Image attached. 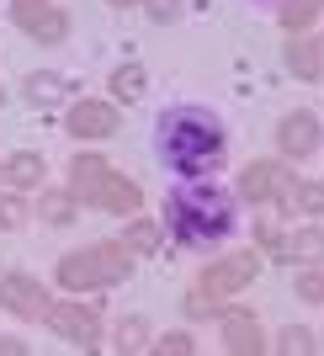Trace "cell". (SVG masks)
Here are the masks:
<instances>
[{
    "instance_id": "cell-1",
    "label": "cell",
    "mask_w": 324,
    "mask_h": 356,
    "mask_svg": "<svg viewBox=\"0 0 324 356\" xmlns=\"http://www.w3.org/2000/svg\"><path fill=\"white\" fill-rule=\"evenodd\" d=\"M165 223H170V234H176L181 245H213V239H223L234 229V202H229V192H218L213 181H192V186L170 192Z\"/></svg>"
},
{
    "instance_id": "cell-2",
    "label": "cell",
    "mask_w": 324,
    "mask_h": 356,
    "mask_svg": "<svg viewBox=\"0 0 324 356\" xmlns=\"http://www.w3.org/2000/svg\"><path fill=\"white\" fill-rule=\"evenodd\" d=\"M160 149H165V160L176 165V170L197 176L202 165L218 160L223 128H218L213 112H202V106H176V112H165V118H160Z\"/></svg>"
},
{
    "instance_id": "cell-3",
    "label": "cell",
    "mask_w": 324,
    "mask_h": 356,
    "mask_svg": "<svg viewBox=\"0 0 324 356\" xmlns=\"http://www.w3.org/2000/svg\"><path fill=\"white\" fill-rule=\"evenodd\" d=\"M70 192L80 197V202L106 208V213H138L144 208V192H138L133 181H122L102 154H74L70 160Z\"/></svg>"
},
{
    "instance_id": "cell-4",
    "label": "cell",
    "mask_w": 324,
    "mask_h": 356,
    "mask_svg": "<svg viewBox=\"0 0 324 356\" xmlns=\"http://www.w3.org/2000/svg\"><path fill=\"white\" fill-rule=\"evenodd\" d=\"M133 277V250L128 245H90V250H74L59 261V287L70 293H90V287H118Z\"/></svg>"
},
{
    "instance_id": "cell-5",
    "label": "cell",
    "mask_w": 324,
    "mask_h": 356,
    "mask_svg": "<svg viewBox=\"0 0 324 356\" xmlns=\"http://www.w3.org/2000/svg\"><path fill=\"white\" fill-rule=\"evenodd\" d=\"M48 330L59 335V341H70L74 351H96V341H102V319H96V309H80V303H48Z\"/></svg>"
},
{
    "instance_id": "cell-6",
    "label": "cell",
    "mask_w": 324,
    "mask_h": 356,
    "mask_svg": "<svg viewBox=\"0 0 324 356\" xmlns=\"http://www.w3.org/2000/svg\"><path fill=\"white\" fill-rule=\"evenodd\" d=\"M255 271H261L255 255H229V261H218V266H207L202 277H197V293H207L213 303H223V298H234L239 287H250Z\"/></svg>"
},
{
    "instance_id": "cell-7",
    "label": "cell",
    "mask_w": 324,
    "mask_h": 356,
    "mask_svg": "<svg viewBox=\"0 0 324 356\" xmlns=\"http://www.w3.org/2000/svg\"><path fill=\"white\" fill-rule=\"evenodd\" d=\"M239 197H250V202H271V197H282L287 186H293V176L282 170L277 160H250L245 170H239Z\"/></svg>"
},
{
    "instance_id": "cell-8",
    "label": "cell",
    "mask_w": 324,
    "mask_h": 356,
    "mask_svg": "<svg viewBox=\"0 0 324 356\" xmlns=\"http://www.w3.org/2000/svg\"><path fill=\"white\" fill-rule=\"evenodd\" d=\"M0 309L16 319H43L48 314V293L32 277H0Z\"/></svg>"
},
{
    "instance_id": "cell-9",
    "label": "cell",
    "mask_w": 324,
    "mask_h": 356,
    "mask_svg": "<svg viewBox=\"0 0 324 356\" xmlns=\"http://www.w3.org/2000/svg\"><path fill=\"white\" fill-rule=\"evenodd\" d=\"M64 128H70L74 138H112L118 134V112H112L106 102H74Z\"/></svg>"
},
{
    "instance_id": "cell-10",
    "label": "cell",
    "mask_w": 324,
    "mask_h": 356,
    "mask_svg": "<svg viewBox=\"0 0 324 356\" xmlns=\"http://www.w3.org/2000/svg\"><path fill=\"white\" fill-rule=\"evenodd\" d=\"M277 144H282V154H293V160H309L314 149H319V118H314V112H293V118H282Z\"/></svg>"
},
{
    "instance_id": "cell-11",
    "label": "cell",
    "mask_w": 324,
    "mask_h": 356,
    "mask_svg": "<svg viewBox=\"0 0 324 356\" xmlns=\"http://www.w3.org/2000/svg\"><path fill=\"white\" fill-rule=\"evenodd\" d=\"M277 261H298V266H319L324 261V229L309 223V229H293V234L277 245Z\"/></svg>"
},
{
    "instance_id": "cell-12",
    "label": "cell",
    "mask_w": 324,
    "mask_h": 356,
    "mask_svg": "<svg viewBox=\"0 0 324 356\" xmlns=\"http://www.w3.org/2000/svg\"><path fill=\"white\" fill-rule=\"evenodd\" d=\"M223 346L234 356H255L261 351V325H255V314H245V309H229L223 314Z\"/></svg>"
},
{
    "instance_id": "cell-13",
    "label": "cell",
    "mask_w": 324,
    "mask_h": 356,
    "mask_svg": "<svg viewBox=\"0 0 324 356\" xmlns=\"http://www.w3.org/2000/svg\"><path fill=\"white\" fill-rule=\"evenodd\" d=\"M287 70L298 80H319L324 74V38H293L287 43Z\"/></svg>"
},
{
    "instance_id": "cell-14",
    "label": "cell",
    "mask_w": 324,
    "mask_h": 356,
    "mask_svg": "<svg viewBox=\"0 0 324 356\" xmlns=\"http://www.w3.org/2000/svg\"><path fill=\"white\" fill-rule=\"evenodd\" d=\"M144 90H149V74H144V64H118V70H112V96H118L122 106L144 102Z\"/></svg>"
},
{
    "instance_id": "cell-15",
    "label": "cell",
    "mask_w": 324,
    "mask_h": 356,
    "mask_svg": "<svg viewBox=\"0 0 324 356\" xmlns=\"http://www.w3.org/2000/svg\"><path fill=\"white\" fill-rule=\"evenodd\" d=\"M277 202L287 213H314V218H319V213H324V186H319V181H293Z\"/></svg>"
},
{
    "instance_id": "cell-16",
    "label": "cell",
    "mask_w": 324,
    "mask_h": 356,
    "mask_svg": "<svg viewBox=\"0 0 324 356\" xmlns=\"http://www.w3.org/2000/svg\"><path fill=\"white\" fill-rule=\"evenodd\" d=\"M70 96V86H64V74H27V102L32 106H54V102H64Z\"/></svg>"
},
{
    "instance_id": "cell-17",
    "label": "cell",
    "mask_w": 324,
    "mask_h": 356,
    "mask_svg": "<svg viewBox=\"0 0 324 356\" xmlns=\"http://www.w3.org/2000/svg\"><path fill=\"white\" fill-rule=\"evenodd\" d=\"M6 181H11V186H38V181H43V154H32V149L11 154V160H6Z\"/></svg>"
},
{
    "instance_id": "cell-18",
    "label": "cell",
    "mask_w": 324,
    "mask_h": 356,
    "mask_svg": "<svg viewBox=\"0 0 324 356\" xmlns=\"http://www.w3.org/2000/svg\"><path fill=\"white\" fill-rule=\"evenodd\" d=\"M160 223H149V218H133L128 223V229H122V245H128V250L133 255H154V250H160Z\"/></svg>"
},
{
    "instance_id": "cell-19",
    "label": "cell",
    "mask_w": 324,
    "mask_h": 356,
    "mask_svg": "<svg viewBox=\"0 0 324 356\" xmlns=\"http://www.w3.org/2000/svg\"><path fill=\"white\" fill-rule=\"evenodd\" d=\"M32 38H38V43H64V32H70V16L64 11H54V6H48L43 16H38V22H32Z\"/></svg>"
},
{
    "instance_id": "cell-20",
    "label": "cell",
    "mask_w": 324,
    "mask_h": 356,
    "mask_svg": "<svg viewBox=\"0 0 324 356\" xmlns=\"http://www.w3.org/2000/svg\"><path fill=\"white\" fill-rule=\"evenodd\" d=\"M319 11H324V0H287V6H282V27H287V32H303Z\"/></svg>"
},
{
    "instance_id": "cell-21",
    "label": "cell",
    "mask_w": 324,
    "mask_h": 356,
    "mask_svg": "<svg viewBox=\"0 0 324 356\" xmlns=\"http://www.w3.org/2000/svg\"><path fill=\"white\" fill-rule=\"evenodd\" d=\"M38 218H43V223H70L74 218V197H64V192L38 197Z\"/></svg>"
},
{
    "instance_id": "cell-22",
    "label": "cell",
    "mask_w": 324,
    "mask_h": 356,
    "mask_svg": "<svg viewBox=\"0 0 324 356\" xmlns=\"http://www.w3.org/2000/svg\"><path fill=\"white\" fill-rule=\"evenodd\" d=\"M282 351H287V356H309V351H319V341H314V335H309V330H303V325H287V330H282Z\"/></svg>"
},
{
    "instance_id": "cell-23",
    "label": "cell",
    "mask_w": 324,
    "mask_h": 356,
    "mask_svg": "<svg viewBox=\"0 0 324 356\" xmlns=\"http://www.w3.org/2000/svg\"><path fill=\"white\" fill-rule=\"evenodd\" d=\"M149 346V325L144 319H122L118 325V351H144Z\"/></svg>"
},
{
    "instance_id": "cell-24",
    "label": "cell",
    "mask_w": 324,
    "mask_h": 356,
    "mask_svg": "<svg viewBox=\"0 0 324 356\" xmlns=\"http://www.w3.org/2000/svg\"><path fill=\"white\" fill-rule=\"evenodd\" d=\"M154 351H160V356H192L197 346H192V335H181V330H170V335H160V341H154Z\"/></svg>"
},
{
    "instance_id": "cell-25",
    "label": "cell",
    "mask_w": 324,
    "mask_h": 356,
    "mask_svg": "<svg viewBox=\"0 0 324 356\" xmlns=\"http://www.w3.org/2000/svg\"><path fill=\"white\" fill-rule=\"evenodd\" d=\"M27 223V208H22V197H0V229H22Z\"/></svg>"
},
{
    "instance_id": "cell-26",
    "label": "cell",
    "mask_w": 324,
    "mask_h": 356,
    "mask_svg": "<svg viewBox=\"0 0 324 356\" xmlns=\"http://www.w3.org/2000/svg\"><path fill=\"white\" fill-rule=\"evenodd\" d=\"M303 303H324V271H309V277H298V287H293Z\"/></svg>"
},
{
    "instance_id": "cell-27",
    "label": "cell",
    "mask_w": 324,
    "mask_h": 356,
    "mask_svg": "<svg viewBox=\"0 0 324 356\" xmlns=\"http://www.w3.org/2000/svg\"><path fill=\"white\" fill-rule=\"evenodd\" d=\"M43 11H48V0H11V16L22 22V27H32Z\"/></svg>"
},
{
    "instance_id": "cell-28",
    "label": "cell",
    "mask_w": 324,
    "mask_h": 356,
    "mask_svg": "<svg viewBox=\"0 0 324 356\" xmlns=\"http://www.w3.org/2000/svg\"><path fill=\"white\" fill-rule=\"evenodd\" d=\"M186 314H192V319H207V314H218V303H213L207 293H197V287H192V298H186Z\"/></svg>"
},
{
    "instance_id": "cell-29",
    "label": "cell",
    "mask_w": 324,
    "mask_h": 356,
    "mask_svg": "<svg viewBox=\"0 0 324 356\" xmlns=\"http://www.w3.org/2000/svg\"><path fill=\"white\" fill-rule=\"evenodd\" d=\"M176 11H181V0H149V16H154V22H170Z\"/></svg>"
},
{
    "instance_id": "cell-30",
    "label": "cell",
    "mask_w": 324,
    "mask_h": 356,
    "mask_svg": "<svg viewBox=\"0 0 324 356\" xmlns=\"http://www.w3.org/2000/svg\"><path fill=\"white\" fill-rule=\"evenodd\" d=\"M22 351V341H6V335H0V356H16Z\"/></svg>"
},
{
    "instance_id": "cell-31",
    "label": "cell",
    "mask_w": 324,
    "mask_h": 356,
    "mask_svg": "<svg viewBox=\"0 0 324 356\" xmlns=\"http://www.w3.org/2000/svg\"><path fill=\"white\" fill-rule=\"evenodd\" d=\"M106 6H138V0H106Z\"/></svg>"
},
{
    "instance_id": "cell-32",
    "label": "cell",
    "mask_w": 324,
    "mask_h": 356,
    "mask_svg": "<svg viewBox=\"0 0 324 356\" xmlns=\"http://www.w3.org/2000/svg\"><path fill=\"white\" fill-rule=\"evenodd\" d=\"M0 176H6V165H0Z\"/></svg>"
}]
</instances>
